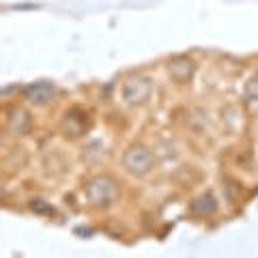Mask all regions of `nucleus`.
Here are the masks:
<instances>
[{"label":"nucleus","instance_id":"nucleus-3","mask_svg":"<svg viewBox=\"0 0 258 258\" xmlns=\"http://www.w3.org/2000/svg\"><path fill=\"white\" fill-rule=\"evenodd\" d=\"M151 88H153L151 80H147V78H134V80H129V82L125 84L123 93H125V99L129 103H142V101L149 99Z\"/></svg>","mask_w":258,"mask_h":258},{"label":"nucleus","instance_id":"nucleus-1","mask_svg":"<svg viewBox=\"0 0 258 258\" xmlns=\"http://www.w3.org/2000/svg\"><path fill=\"white\" fill-rule=\"evenodd\" d=\"M86 194H88V200L97 207H108L112 200H114V185H112L108 179H95L91 185L86 187Z\"/></svg>","mask_w":258,"mask_h":258},{"label":"nucleus","instance_id":"nucleus-2","mask_svg":"<svg viewBox=\"0 0 258 258\" xmlns=\"http://www.w3.org/2000/svg\"><path fill=\"white\" fill-rule=\"evenodd\" d=\"M151 153L142 147H134L125 153V168L134 174H144L151 170Z\"/></svg>","mask_w":258,"mask_h":258},{"label":"nucleus","instance_id":"nucleus-4","mask_svg":"<svg viewBox=\"0 0 258 258\" xmlns=\"http://www.w3.org/2000/svg\"><path fill=\"white\" fill-rule=\"evenodd\" d=\"M52 95H54V86L47 84V82H37V84H32L28 91H26V97H28L30 101H35V103L50 101Z\"/></svg>","mask_w":258,"mask_h":258}]
</instances>
